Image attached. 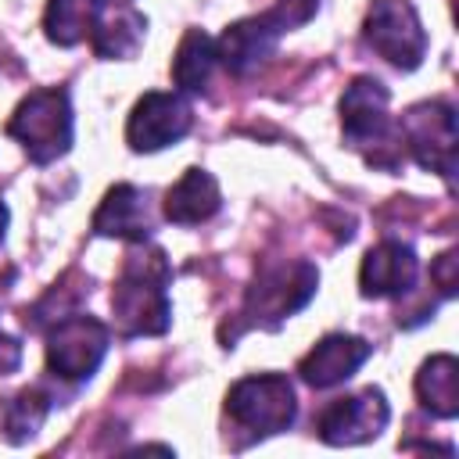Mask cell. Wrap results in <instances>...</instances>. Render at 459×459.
<instances>
[{
  "instance_id": "22",
  "label": "cell",
  "mask_w": 459,
  "mask_h": 459,
  "mask_svg": "<svg viewBox=\"0 0 459 459\" xmlns=\"http://www.w3.org/2000/svg\"><path fill=\"white\" fill-rule=\"evenodd\" d=\"M430 280H434V287H437L441 298H452L455 294V251H445V255L434 258Z\"/></svg>"
},
{
  "instance_id": "15",
  "label": "cell",
  "mask_w": 459,
  "mask_h": 459,
  "mask_svg": "<svg viewBox=\"0 0 459 459\" xmlns=\"http://www.w3.org/2000/svg\"><path fill=\"white\" fill-rule=\"evenodd\" d=\"M222 204V194H219V183L212 172L204 169H186L176 186H169L165 194V219L176 222V226H197V222H208Z\"/></svg>"
},
{
  "instance_id": "24",
  "label": "cell",
  "mask_w": 459,
  "mask_h": 459,
  "mask_svg": "<svg viewBox=\"0 0 459 459\" xmlns=\"http://www.w3.org/2000/svg\"><path fill=\"white\" fill-rule=\"evenodd\" d=\"M4 230H7V204L0 201V240H4Z\"/></svg>"
},
{
  "instance_id": "4",
  "label": "cell",
  "mask_w": 459,
  "mask_h": 459,
  "mask_svg": "<svg viewBox=\"0 0 459 459\" xmlns=\"http://www.w3.org/2000/svg\"><path fill=\"white\" fill-rule=\"evenodd\" d=\"M226 412L237 427H244L251 437H269L280 434L294 423L298 402H294V387L287 377L280 373H255L244 377L230 387L226 394Z\"/></svg>"
},
{
  "instance_id": "5",
  "label": "cell",
  "mask_w": 459,
  "mask_h": 459,
  "mask_svg": "<svg viewBox=\"0 0 459 459\" xmlns=\"http://www.w3.org/2000/svg\"><path fill=\"white\" fill-rule=\"evenodd\" d=\"M362 36L387 65L412 72L427 54V32L409 0H373L366 11Z\"/></svg>"
},
{
  "instance_id": "9",
  "label": "cell",
  "mask_w": 459,
  "mask_h": 459,
  "mask_svg": "<svg viewBox=\"0 0 459 459\" xmlns=\"http://www.w3.org/2000/svg\"><path fill=\"white\" fill-rule=\"evenodd\" d=\"M194 126V111L190 104L179 97V93H161V90H151L136 100L129 122H126V140L133 151H161L176 140H183Z\"/></svg>"
},
{
  "instance_id": "23",
  "label": "cell",
  "mask_w": 459,
  "mask_h": 459,
  "mask_svg": "<svg viewBox=\"0 0 459 459\" xmlns=\"http://www.w3.org/2000/svg\"><path fill=\"white\" fill-rule=\"evenodd\" d=\"M18 366H22V344H18V337L0 330V377L14 373Z\"/></svg>"
},
{
  "instance_id": "3",
  "label": "cell",
  "mask_w": 459,
  "mask_h": 459,
  "mask_svg": "<svg viewBox=\"0 0 459 459\" xmlns=\"http://www.w3.org/2000/svg\"><path fill=\"white\" fill-rule=\"evenodd\" d=\"M7 133L25 147V154L36 165H47L61 158L72 147V104L68 90L61 86H43L32 90L11 115Z\"/></svg>"
},
{
  "instance_id": "13",
  "label": "cell",
  "mask_w": 459,
  "mask_h": 459,
  "mask_svg": "<svg viewBox=\"0 0 459 459\" xmlns=\"http://www.w3.org/2000/svg\"><path fill=\"white\" fill-rule=\"evenodd\" d=\"M280 32H283V29H280L269 14H255V18L233 22V25H226V32L215 39V57H219L233 75H247L251 68H258V65L276 50Z\"/></svg>"
},
{
  "instance_id": "1",
  "label": "cell",
  "mask_w": 459,
  "mask_h": 459,
  "mask_svg": "<svg viewBox=\"0 0 459 459\" xmlns=\"http://www.w3.org/2000/svg\"><path fill=\"white\" fill-rule=\"evenodd\" d=\"M169 280H172V265L161 247H143L140 240V247L126 255L111 290V312L122 337H154L169 330L172 323V305L165 290Z\"/></svg>"
},
{
  "instance_id": "25",
  "label": "cell",
  "mask_w": 459,
  "mask_h": 459,
  "mask_svg": "<svg viewBox=\"0 0 459 459\" xmlns=\"http://www.w3.org/2000/svg\"><path fill=\"white\" fill-rule=\"evenodd\" d=\"M97 7H108V4H129V0H93Z\"/></svg>"
},
{
  "instance_id": "6",
  "label": "cell",
  "mask_w": 459,
  "mask_h": 459,
  "mask_svg": "<svg viewBox=\"0 0 459 459\" xmlns=\"http://www.w3.org/2000/svg\"><path fill=\"white\" fill-rule=\"evenodd\" d=\"M319 283V269L312 262H280V265H265L255 280V287L247 290L244 301V316L247 323H262V326H276L280 319H287L290 312H298Z\"/></svg>"
},
{
  "instance_id": "10",
  "label": "cell",
  "mask_w": 459,
  "mask_h": 459,
  "mask_svg": "<svg viewBox=\"0 0 459 459\" xmlns=\"http://www.w3.org/2000/svg\"><path fill=\"white\" fill-rule=\"evenodd\" d=\"M391 420V409H387V398L380 387H362L359 394H348V398H333L319 420H316V430L326 445H359V441H369L377 437Z\"/></svg>"
},
{
  "instance_id": "21",
  "label": "cell",
  "mask_w": 459,
  "mask_h": 459,
  "mask_svg": "<svg viewBox=\"0 0 459 459\" xmlns=\"http://www.w3.org/2000/svg\"><path fill=\"white\" fill-rule=\"evenodd\" d=\"M316 4L319 0H273V7L265 11L280 29H294V25H305L312 14H316Z\"/></svg>"
},
{
  "instance_id": "19",
  "label": "cell",
  "mask_w": 459,
  "mask_h": 459,
  "mask_svg": "<svg viewBox=\"0 0 459 459\" xmlns=\"http://www.w3.org/2000/svg\"><path fill=\"white\" fill-rule=\"evenodd\" d=\"M47 412H50V394H43L39 387H25V391H18L14 398L4 402L0 434H4L11 445H22V441H29V437L43 427Z\"/></svg>"
},
{
  "instance_id": "7",
  "label": "cell",
  "mask_w": 459,
  "mask_h": 459,
  "mask_svg": "<svg viewBox=\"0 0 459 459\" xmlns=\"http://www.w3.org/2000/svg\"><path fill=\"white\" fill-rule=\"evenodd\" d=\"M398 136H402V147H409L423 169L452 179V172H455V111L445 100L412 104L398 122Z\"/></svg>"
},
{
  "instance_id": "12",
  "label": "cell",
  "mask_w": 459,
  "mask_h": 459,
  "mask_svg": "<svg viewBox=\"0 0 459 459\" xmlns=\"http://www.w3.org/2000/svg\"><path fill=\"white\" fill-rule=\"evenodd\" d=\"M369 344L362 337L351 333H326L319 344H312V351L298 362V373L308 387H337L344 384L366 359H369Z\"/></svg>"
},
{
  "instance_id": "16",
  "label": "cell",
  "mask_w": 459,
  "mask_h": 459,
  "mask_svg": "<svg viewBox=\"0 0 459 459\" xmlns=\"http://www.w3.org/2000/svg\"><path fill=\"white\" fill-rule=\"evenodd\" d=\"M416 394L420 405L430 416L452 420L459 412V362L455 355H430L416 373Z\"/></svg>"
},
{
  "instance_id": "20",
  "label": "cell",
  "mask_w": 459,
  "mask_h": 459,
  "mask_svg": "<svg viewBox=\"0 0 459 459\" xmlns=\"http://www.w3.org/2000/svg\"><path fill=\"white\" fill-rule=\"evenodd\" d=\"M143 29H147V18L136 14V11H122L115 18H97L90 39H93V50L97 57H133L140 39H143Z\"/></svg>"
},
{
  "instance_id": "8",
  "label": "cell",
  "mask_w": 459,
  "mask_h": 459,
  "mask_svg": "<svg viewBox=\"0 0 459 459\" xmlns=\"http://www.w3.org/2000/svg\"><path fill=\"white\" fill-rule=\"evenodd\" d=\"M108 351V326L93 316L68 312L50 326L47 337V366L57 380H86L97 373Z\"/></svg>"
},
{
  "instance_id": "11",
  "label": "cell",
  "mask_w": 459,
  "mask_h": 459,
  "mask_svg": "<svg viewBox=\"0 0 459 459\" xmlns=\"http://www.w3.org/2000/svg\"><path fill=\"white\" fill-rule=\"evenodd\" d=\"M154 230V215H151V194L133 186V183H118L108 190V197L100 201L97 215H93V233L97 237H118V240H147Z\"/></svg>"
},
{
  "instance_id": "18",
  "label": "cell",
  "mask_w": 459,
  "mask_h": 459,
  "mask_svg": "<svg viewBox=\"0 0 459 459\" xmlns=\"http://www.w3.org/2000/svg\"><path fill=\"white\" fill-rule=\"evenodd\" d=\"M97 25V4L93 0H50L43 14V29L57 47H75L86 39Z\"/></svg>"
},
{
  "instance_id": "2",
  "label": "cell",
  "mask_w": 459,
  "mask_h": 459,
  "mask_svg": "<svg viewBox=\"0 0 459 459\" xmlns=\"http://www.w3.org/2000/svg\"><path fill=\"white\" fill-rule=\"evenodd\" d=\"M387 86L373 75H359L341 97V129L351 147H366L369 165L394 169L402 158V136L387 115Z\"/></svg>"
},
{
  "instance_id": "14",
  "label": "cell",
  "mask_w": 459,
  "mask_h": 459,
  "mask_svg": "<svg viewBox=\"0 0 459 459\" xmlns=\"http://www.w3.org/2000/svg\"><path fill=\"white\" fill-rule=\"evenodd\" d=\"M359 283L366 298H398L416 283V251L402 240H380L369 247L359 269Z\"/></svg>"
},
{
  "instance_id": "17",
  "label": "cell",
  "mask_w": 459,
  "mask_h": 459,
  "mask_svg": "<svg viewBox=\"0 0 459 459\" xmlns=\"http://www.w3.org/2000/svg\"><path fill=\"white\" fill-rule=\"evenodd\" d=\"M215 39H208L201 29H190L179 39V50L172 57V79L183 93H204L212 68H215Z\"/></svg>"
}]
</instances>
